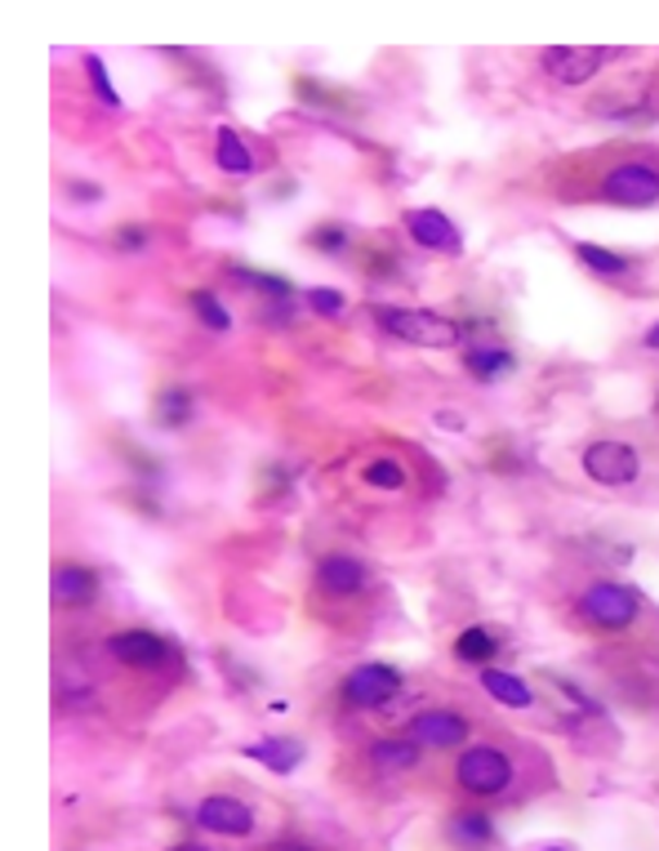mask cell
Returning <instances> with one entry per match:
<instances>
[{
  "label": "cell",
  "mask_w": 659,
  "mask_h": 851,
  "mask_svg": "<svg viewBox=\"0 0 659 851\" xmlns=\"http://www.w3.org/2000/svg\"><path fill=\"white\" fill-rule=\"evenodd\" d=\"M192 308H197V317H201V325H210V330H227L232 325V317H227V308L210 295V291H197L192 295Z\"/></svg>",
  "instance_id": "d4e9b609"
},
{
  "label": "cell",
  "mask_w": 659,
  "mask_h": 851,
  "mask_svg": "<svg viewBox=\"0 0 659 851\" xmlns=\"http://www.w3.org/2000/svg\"><path fill=\"white\" fill-rule=\"evenodd\" d=\"M50 593L59 606H89L99 597V576L89 566H76V562H63L54 566V580H50Z\"/></svg>",
  "instance_id": "7c38bea8"
},
{
  "label": "cell",
  "mask_w": 659,
  "mask_h": 851,
  "mask_svg": "<svg viewBox=\"0 0 659 851\" xmlns=\"http://www.w3.org/2000/svg\"><path fill=\"white\" fill-rule=\"evenodd\" d=\"M192 419V393L187 388H165L161 397H157V423L161 429H183V423Z\"/></svg>",
  "instance_id": "ffe728a7"
},
{
  "label": "cell",
  "mask_w": 659,
  "mask_h": 851,
  "mask_svg": "<svg viewBox=\"0 0 659 851\" xmlns=\"http://www.w3.org/2000/svg\"><path fill=\"white\" fill-rule=\"evenodd\" d=\"M450 838H455L463 851H482V847H490L495 825H490L486 812H459V816L450 821Z\"/></svg>",
  "instance_id": "9a60e30c"
},
{
  "label": "cell",
  "mask_w": 659,
  "mask_h": 851,
  "mask_svg": "<svg viewBox=\"0 0 659 851\" xmlns=\"http://www.w3.org/2000/svg\"><path fill=\"white\" fill-rule=\"evenodd\" d=\"M197 825L210 829V834H223V838H246L254 829V812L246 807L241 798H227V793H214L197 807Z\"/></svg>",
  "instance_id": "9c48e42d"
},
{
  "label": "cell",
  "mask_w": 659,
  "mask_h": 851,
  "mask_svg": "<svg viewBox=\"0 0 659 851\" xmlns=\"http://www.w3.org/2000/svg\"><path fill=\"white\" fill-rule=\"evenodd\" d=\"M308 304H312L316 312H325V317H339V312H344V295H339V291H312Z\"/></svg>",
  "instance_id": "83f0119b"
},
{
  "label": "cell",
  "mask_w": 659,
  "mask_h": 851,
  "mask_svg": "<svg viewBox=\"0 0 659 851\" xmlns=\"http://www.w3.org/2000/svg\"><path fill=\"white\" fill-rule=\"evenodd\" d=\"M361 478H365L370 486H380V491H401V486H406V468H401L397 459H370Z\"/></svg>",
  "instance_id": "cb8c5ba5"
},
{
  "label": "cell",
  "mask_w": 659,
  "mask_h": 851,
  "mask_svg": "<svg viewBox=\"0 0 659 851\" xmlns=\"http://www.w3.org/2000/svg\"><path fill=\"white\" fill-rule=\"evenodd\" d=\"M116 246H121V250H144V246H148V232L138 227V223H129V227L116 232Z\"/></svg>",
  "instance_id": "f1b7e54d"
},
{
  "label": "cell",
  "mask_w": 659,
  "mask_h": 851,
  "mask_svg": "<svg viewBox=\"0 0 659 851\" xmlns=\"http://www.w3.org/2000/svg\"><path fill=\"white\" fill-rule=\"evenodd\" d=\"M241 753H246V758H254V763H263L276 776H290L303 763V744L299 740H259V744H246Z\"/></svg>",
  "instance_id": "5bb4252c"
},
{
  "label": "cell",
  "mask_w": 659,
  "mask_h": 851,
  "mask_svg": "<svg viewBox=\"0 0 659 851\" xmlns=\"http://www.w3.org/2000/svg\"><path fill=\"white\" fill-rule=\"evenodd\" d=\"M374 321H380L388 335L419 344V348H455L463 340V330L450 317L428 312V308H374Z\"/></svg>",
  "instance_id": "6da1fadb"
},
{
  "label": "cell",
  "mask_w": 659,
  "mask_h": 851,
  "mask_svg": "<svg viewBox=\"0 0 659 851\" xmlns=\"http://www.w3.org/2000/svg\"><path fill=\"white\" fill-rule=\"evenodd\" d=\"M406 232L414 236V246H428V250H437V255H459V250H463L459 227H455L442 210H433V206L410 210V214H406Z\"/></svg>",
  "instance_id": "30bf717a"
},
{
  "label": "cell",
  "mask_w": 659,
  "mask_h": 851,
  "mask_svg": "<svg viewBox=\"0 0 659 851\" xmlns=\"http://www.w3.org/2000/svg\"><path fill=\"white\" fill-rule=\"evenodd\" d=\"M410 740L428 749H455L468 740V718L450 714V708H428V714H419L410 723Z\"/></svg>",
  "instance_id": "8fae6325"
},
{
  "label": "cell",
  "mask_w": 659,
  "mask_h": 851,
  "mask_svg": "<svg viewBox=\"0 0 659 851\" xmlns=\"http://www.w3.org/2000/svg\"><path fill=\"white\" fill-rule=\"evenodd\" d=\"M170 851H210V847H197V842H174Z\"/></svg>",
  "instance_id": "d6a6232c"
},
{
  "label": "cell",
  "mask_w": 659,
  "mask_h": 851,
  "mask_svg": "<svg viewBox=\"0 0 659 851\" xmlns=\"http://www.w3.org/2000/svg\"><path fill=\"white\" fill-rule=\"evenodd\" d=\"M601 197L616 206H655L659 201V170L642 161H624L601 178Z\"/></svg>",
  "instance_id": "3957f363"
},
{
  "label": "cell",
  "mask_w": 659,
  "mask_h": 851,
  "mask_svg": "<svg viewBox=\"0 0 659 851\" xmlns=\"http://www.w3.org/2000/svg\"><path fill=\"white\" fill-rule=\"evenodd\" d=\"M495 646H499V638L490 629H477V625L455 638V655L468 659V665H486V659L495 655Z\"/></svg>",
  "instance_id": "44dd1931"
},
{
  "label": "cell",
  "mask_w": 659,
  "mask_h": 851,
  "mask_svg": "<svg viewBox=\"0 0 659 851\" xmlns=\"http://www.w3.org/2000/svg\"><path fill=\"white\" fill-rule=\"evenodd\" d=\"M312 246H316V250H325V255H339V250L348 246V232H344L339 223H325V227H316V232H312Z\"/></svg>",
  "instance_id": "4316f807"
},
{
  "label": "cell",
  "mask_w": 659,
  "mask_h": 851,
  "mask_svg": "<svg viewBox=\"0 0 659 851\" xmlns=\"http://www.w3.org/2000/svg\"><path fill=\"white\" fill-rule=\"evenodd\" d=\"M85 72H89V85H94V94L108 103V108H121V94H116V85L108 81V67H103V59H85Z\"/></svg>",
  "instance_id": "484cf974"
},
{
  "label": "cell",
  "mask_w": 659,
  "mask_h": 851,
  "mask_svg": "<svg viewBox=\"0 0 659 851\" xmlns=\"http://www.w3.org/2000/svg\"><path fill=\"white\" fill-rule=\"evenodd\" d=\"M642 468V455L629 442H593L584 451V472L597 486H629Z\"/></svg>",
  "instance_id": "5b68a950"
},
{
  "label": "cell",
  "mask_w": 659,
  "mask_h": 851,
  "mask_svg": "<svg viewBox=\"0 0 659 851\" xmlns=\"http://www.w3.org/2000/svg\"><path fill=\"white\" fill-rule=\"evenodd\" d=\"M482 687L499 700V704H508V708H526L531 700H535V691L517 678V674H503V669H486L482 674Z\"/></svg>",
  "instance_id": "e0dca14e"
},
{
  "label": "cell",
  "mask_w": 659,
  "mask_h": 851,
  "mask_svg": "<svg viewBox=\"0 0 659 851\" xmlns=\"http://www.w3.org/2000/svg\"><path fill=\"white\" fill-rule=\"evenodd\" d=\"M72 197L76 201H99V187H94V183H72Z\"/></svg>",
  "instance_id": "f546056e"
},
{
  "label": "cell",
  "mask_w": 659,
  "mask_h": 851,
  "mask_svg": "<svg viewBox=\"0 0 659 851\" xmlns=\"http://www.w3.org/2000/svg\"><path fill=\"white\" fill-rule=\"evenodd\" d=\"M544 851H567V847H544Z\"/></svg>",
  "instance_id": "836d02e7"
},
{
  "label": "cell",
  "mask_w": 659,
  "mask_h": 851,
  "mask_svg": "<svg viewBox=\"0 0 659 851\" xmlns=\"http://www.w3.org/2000/svg\"><path fill=\"white\" fill-rule=\"evenodd\" d=\"M401 691V674L393 665H357L344 678V700L352 708H380Z\"/></svg>",
  "instance_id": "52a82bcc"
},
{
  "label": "cell",
  "mask_w": 659,
  "mask_h": 851,
  "mask_svg": "<svg viewBox=\"0 0 659 851\" xmlns=\"http://www.w3.org/2000/svg\"><path fill=\"white\" fill-rule=\"evenodd\" d=\"M539 63L557 85H584L606 67V50H597V45H552Z\"/></svg>",
  "instance_id": "8992f818"
},
{
  "label": "cell",
  "mask_w": 659,
  "mask_h": 851,
  "mask_svg": "<svg viewBox=\"0 0 659 851\" xmlns=\"http://www.w3.org/2000/svg\"><path fill=\"white\" fill-rule=\"evenodd\" d=\"M455 776H459V785H463L468 793H482V798H490V793H503V789L512 785V763L503 758L499 749H486V744H477V749H468L463 758H459Z\"/></svg>",
  "instance_id": "7a4b0ae2"
},
{
  "label": "cell",
  "mask_w": 659,
  "mask_h": 851,
  "mask_svg": "<svg viewBox=\"0 0 659 851\" xmlns=\"http://www.w3.org/2000/svg\"><path fill=\"white\" fill-rule=\"evenodd\" d=\"M575 250H580V263H584V268H593V272H601V276H624V272L633 268L624 255L606 250V246H593V242H580Z\"/></svg>",
  "instance_id": "7402d4cb"
},
{
  "label": "cell",
  "mask_w": 659,
  "mask_h": 851,
  "mask_svg": "<svg viewBox=\"0 0 659 851\" xmlns=\"http://www.w3.org/2000/svg\"><path fill=\"white\" fill-rule=\"evenodd\" d=\"M646 348H655V353H659V321L646 330Z\"/></svg>",
  "instance_id": "1f68e13d"
},
{
  "label": "cell",
  "mask_w": 659,
  "mask_h": 851,
  "mask_svg": "<svg viewBox=\"0 0 659 851\" xmlns=\"http://www.w3.org/2000/svg\"><path fill=\"white\" fill-rule=\"evenodd\" d=\"M232 281H246V286H254V291H263L272 299H290L295 295V286L286 276H272V272H259V268H232Z\"/></svg>",
  "instance_id": "603a6c76"
},
{
  "label": "cell",
  "mask_w": 659,
  "mask_h": 851,
  "mask_svg": "<svg viewBox=\"0 0 659 851\" xmlns=\"http://www.w3.org/2000/svg\"><path fill=\"white\" fill-rule=\"evenodd\" d=\"M214 161H219V170H223V174H250V170H254V157H250V148L241 144V134H237V130H219Z\"/></svg>",
  "instance_id": "ac0fdd59"
},
{
  "label": "cell",
  "mask_w": 659,
  "mask_h": 851,
  "mask_svg": "<svg viewBox=\"0 0 659 851\" xmlns=\"http://www.w3.org/2000/svg\"><path fill=\"white\" fill-rule=\"evenodd\" d=\"M370 758H374V767H380V772H410L419 763V744L388 736V740H374Z\"/></svg>",
  "instance_id": "2e32d148"
},
{
  "label": "cell",
  "mask_w": 659,
  "mask_h": 851,
  "mask_svg": "<svg viewBox=\"0 0 659 851\" xmlns=\"http://www.w3.org/2000/svg\"><path fill=\"white\" fill-rule=\"evenodd\" d=\"M108 651L121 659V665H129V669H161L165 659H170L165 638H157L148 629H121V633H112L108 638Z\"/></svg>",
  "instance_id": "ba28073f"
},
{
  "label": "cell",
  "mask_w": 659,
  "mask_h": 851,
  "mask_svg": "<svg viewBox=\"0 0 659 851\" xmlns=\"http://www.w3.org/2000/svg\"><path fill=\"white\" fill-rule=\"evenodd\" d=\"M584 620L597 629H629L637 620V593L624 584H593L580 602Z\"/></svg>",
  "instance_id": "277c9868"
},
{
  "label": "cell",
  "mask_w": 659,
  "mask_h": 851,
  "mask_svg": "<svg viewBox=\"0 0 659 851\" xmlns=\"http://www.w3.org/2000/svg\"><path fill=\"white\" fill-rule=\"evenodd\" d=\"M268 851H312V847L308 842H272Z\"/></svg>",
  "instance_id": "4dcf8cb0"
},
{
  "label": "cell",
  "mask_w": 659,
  "mask_h": 851,
  "mask_svg": "<svg viewBox=\"0 0 659 851\" xmlns=\"http://www.w3.org/2000/svg\"><path fill=\"white\" fill-rule=\"evenodd\" d=\"M463 366L473 370L477 380H499V374L512 370V353H508V348H495V344H486V348H468V353H463Z\"/></svg>",
  "instance_id": "d6986e66"
},
{
  "label": "cell",
  "mask_w": 659,
  "mask_h": 851,
  "mask_svg": "<svg viewBox=\"0 0 659 851\" xmlns=\"http://www.w3.org/2000/svg\"><path fill=\"white\" fill-rule=\"evenodd\" d=\"M316 580H321L325 593L348 597V593H357V589L365 584V566H361L357 557H348V553H330V557H321V566H316Z\"/></svg>",
  "instance_id": "4fadbf2b"
}]
</instances>
